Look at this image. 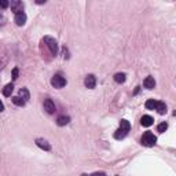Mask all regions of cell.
Segmentation results:
<instances>
[{
	"label": "cell",
	"instance_id": "19",
	"mask_svg": "<svg viewBox=\"0 0 176 176\" xmlns=\"http://www.w3.org/2000/svg\"><path fill=\"white\" fill-rule=\"evenodd\" d=\"M155 106H157V101H154V99H149V101L146 102V107H147L149 110H154Z\"/></svg>",
	"mask_w": 176,
	"mask_h": 176
},
{
	"label": "cell",
	"instance_id": "9",
	"mask_svg": "<svg viewBox=\"0 0 176 176\" xmlns=\"http://www.w3.org/2000/svg\"><path fill=\"white\" fill-rule=\"evenodd\" d=\"M36 145L39 146L40 149H43V150H51V146H50V143L47 142L46 139H36Z\"/></svg>",
	"mask_w": 176,
	"mask_h": 176
},
{
	"label": "cell",
	"instance_id": "5",
	"mask_svg": "<svg viewBox=\"0 0 176 176\" xmlns=\"http://www.w3.org/2000/svg\"><path fill=\"white\" fill-rule=\"evenodd\" d=\"M10 7H11V11L14 14H18V13H22L23 10V3L19 2V0H13L10 3Z\"/></svg>",
	"mask_w": 176,
	"mask_h": 176
},
{
	"label": "cell",
	"instance_id": "7",
	"mask_svg": "<svg viewBox=\"0 0 176 176\" xmlns=\"http://www.w3.org/2000/svg\"><path fill=\"white\" fill-rule=\"evenodd\" d=\"M14 21H15V23L18 26H23L25 25V22H26V14L23 13H18V14H15V18H14Z\"/></svg>",
	"mask_w": 176,
	"mask_h": 176
},
{
	"label": "cell",
	"instance_id": "1",
	"mask_svg": "<svg viewBox=\"0 0 176 176\" xmlns=\"http://www.w3.org/2000/svg\"><path fill=\"white\" fill-rule=\"evenodd\" d=\"M155 142H157V138H155V135L153 134V132L147 131L143 134L142 136V145L146 146V147H151V146L155 145Z\"/></svg>",
	"mask_w": 176,
	"mask_h": 176
},
{
	"label": "cell",
	"instance_id": "15",
	"mask_svg": "<svg viewBox=\"0 0 176 176\" xmlns=\"http://www.w3.org/2000/svg\"><path fill=\"white\" fill-rule=\"evenodd\" d=\"M127 134L128 132L127 131H124V130H121V128H118V130L116 131V134H114V138H116V139H124L125 136H127Z\"/></svg>",
	"mask_w": 176,
	"mask_h": 176
},
{
	"label": "cell",
	"instance_id": "10",
	"mask_svg": "<svg viewBox=\"0 0 176 176\" xmlns=\"http://www.w3.org/2000/svg\"><path fill=\"white\" fill-rule=\"evenodd\" d=\"M153 117H150V116H143L142 118H140V124L143 125V127H150L151 124H153Z\"/></svg>",
	"mask_w": 176,
	"mask_h": 176
},
{
	"label": "cell",
	"instance_id": "20",
	"mask_svg": "<svg viewBox=\"0 0 176 176\" xmlns=\"http://www.w3.org/2000/svg\"><path fill=\"white\" fill-rule=\"evenodd\" d=\"M166 130H168V124H166V122H161V124H158L157 131L160 132V134H164Z\"/></svg>",
	"mask_w": 176,
	"mask_h": 176
},
{
	"label": "cell",
	"instance_id": "13",
	"mask_svg": "<svg viewBox=\"0 0 176 176\" xmlns=\"http://www.w3.org/2000/svg\"><path fill=\"white\" fill-rule=\"evenodd\" d=\"M13 91H14V86H13V84H7V86L3 88V95H4V96H11Z\"/></svg>",
	"mask_w": 176,
	"mask_h": 176
},
{
	"label": "cell",
	"instance_id": "26",
	"mask_svg": "<svg viewBox=\"0 0 176 176\" xmlns=\"http://www.w3.org/2000/svg\"><path fill=\"white\" fill-rule=\"evenodd\" d=\"M81 176H87V175H81Z\"/></svg>",
	"mask_w": 176,
	"mask_h": 176
},
{
	"label": "cell",
	"instance_id": "12",
	"mask_svg": "<svg viewBox=\"0 0 176 176\" xmlns=\"http://www.w3.org/2000/svg\"><path fill=\"white\" fill-rule=\"evenodd\" d=\"M19 98L23 99L25 102H28V101H29L30 95H29V91L26 90V88H21V90H19Z\"/></svg>",
	"mask_w": 176,
	"mask_h": 176
},
{
	"label": "cell",
	"instance_id": "21",
	"mask_svg": "<svg viewBox=\"0 0 176 176\" xmlns=\"http://www.w3.org/2000/svg\"><path fill=\"white\" fill-rule=\"evenodd\" d=\"M10 6V3L7 2V0H0V7L2 8H6V7H8Z\"/></svg>",
	"mask_w": 176,
	"mask_h": 176
},
{
	"label": "cell",
	"instance_id": "25",
	"mask_svg": "<svg viewBox=\"0 0 176 176\" xmlns=\"http://www.w3.org/2000/svg\"><path fill=\"white\" fill-rule=\"evenodd\" d=\"M36 3H37V4H43V3H46V2H43V0H37Z\"/></svg>",
	"mask_w": 176,
	"mask_h": 176
},
{
	"label": "cell",
	"instance_id": "3",
	"mask_svg": "<svg viewBox=\"0 0 176 176\" xmlns=\"http://www.w3.org/2000/svg\"><path fill=\"white\" fill-rule=\"evenodd\" d=\"M51 84H52V87H55V88H63L66 86V78L62 77L61 74H55L54 77L51 78Z\"/></svg>",
	"mask_w": 176,
	"mask_h": 176
},
{
	"label": "cell",
	"instance_id": "22",
	"mask_svg": "<svg viewBox=\"0 0 176 176\" xmlns=\"http://www.w3.org/2000/svg\"><path fill=\"white\" fill-rule=\"evenodd\" d=\"M18 73H19L18 67H15V69L13 70V78H14V80H17V78H18Z\"/></svg>",
	"mask_w": 176,
	"mask_h": 176
},
{
	"label": "cell",
	"instance_id": "11",
	"mask_svg": "<svg viewBox=\"0 0 176 176\" xmlns=\"http://www.w3.org/2000/svg\"><path fill=\"white\" fill-rule=\"evenodd\" d=\"M70 122V117L69 116H59L57 120V124L59 127H63V125H67Z\"/></svg>",
	"mask_w": 176,
	"mask_h": 176
},
{
	"label": "cell",
	"instance_id": "6",
	"mask_svg": "<svg viewBox=\"0 0 176 176\" xmlns=\"http://www.w3.org/2000/svg\"><path fill=\"white\" fill-rule=\"evenodd\" d=\"M84 84H86L87 88H90V90H92V88H95L96 86V78L94 74H88L86 77V80H84Z\"/></svg>",
	"mask_w": 176,
	"mask_h": 176
},
{
	"label": "cell",
	"instance_id": "23",
	"mask_svg": "<svg viewBox=\"0 0 176 176\" xmlns=\"http://www.w3.org/2000/svg\"><path fill=\"white\" fill-rule=\"evenodd\" d=\"M91 176H106V174L105 172H94Z\"/></svg>",
	"mask_w": 176,
	"mask_h": 176
},
{
	"label": "cell",
	"instance_id": "17",
	"mask_svg": "<svg viewBox=\"0 0 176 176\" xmlns=\"http://www.w3.org/2000/svg\"><path fill=\"white\" fill-rule=\"evenodd\" d=\"M120 128L128 132V131L131 130V124H130V121H127V120H121V122H120Z\"/></svg>",
	"mask_w": 176,
	"mask_h": 176
},
{
	"label": "cell",
	"instance_id": "16",
	"mask_svg": "<svg viewBox=\"0 0 176 176\" xmlns=\"http://www.w3.org/2000/svg\"><path fill=\"white\" fill-rule=\"evenodd\" d=\"M125 77H127V76H125V73H117V74L114 76V81H116V83H118V84H122L125 81Z\"/></svg>",
	"mask_w": 176,
	"mask_h": 176
},
{
	"label": "cell",
	"instance_id": "18",
	"mask_svg": "<svg viewBox=\"0 0 176 176\" xmlns=\"http://www.w3.org/2000/svg\"><path fill=\"white\" fill-rule=\"evenodd\" d=\"M11 101H13V103L17 105V106H25V101L21 99L19 96H14V98H11Z\"/></svg>",
	"mask_w": 176,
	"mask_h": 176
},
{
	"label": "cell",
	"instance_id": "14",
	"mask_svg": "<svg viewBox=\"0 0 176 176\" xmlns=\"http://www.w3.org/2000/svg\"><path fill=\"white\" fill-rule=\"evenodd\" d=\"M155 110L160 114H165L166 113V106L164 102H157V106H155Z\"/></svg>",
	"mask_w": 176,
	"mask_h": 176
},
{
	"label": "cell",
	"instance_id": "24",
	"mask_svg": "<svg viewBox=\"0 0 176 176\" xmlns=\"http://www.w3.org/2000/svg\"><path fill=\"white\" fill-rule=\"evenodd\" d=\"M4 110V106H3V103H2V101H0V111H3Z\"/></svg>",
	"mask_w": 176,
	"mask_h": 176
},
{
	"label": "cell",
	"instance_id": "2",
	"mask_svg": "<svg viewBox=\"0 0 176 176\" xmlns=\"http://www.w3.org/2000/svg\"><path fill=\"white\" fill-rule=\"evenodd\" d=\"M43 42H44V44H46L47 47H48V50L51 51L52 55H57L58 54V43H57V40H55L54 37L46 36L43 39Z\"/></svg>",
	"mask_w": 176,
	"mask_h": 176
},
{
	"label": "cell",
	"instance_id": "4",
	"mask_svg": "<svg viewBox=\"0 0 176 176\" xmlns=\"http://www.w3.org/2000/svg\"><path fill=\"white\" fill-rule=\"evenodd\" d=\"M43 106H44V110H46L48 114H54L55 111H57V109H55V103L52 102V99H50V98H47L46 101H44Z\"/></svg>",
	"mask_w": 176,
	"mask_h": 176
},
{
	"label": "cell",
	"instance_id": "8",
	"mask_svg": "<svg viewBox=\"0 0 176 176\" xmlns=\"http://www.w3.org/2000/svg\"><path fill=\"white\" fill-rule=\"evenodd\" d=\"M143 86H145V88H147V90H153V88L155 87V80H154V77H151V76L146 77L145 81H143Z\"/></svg>",
	"mask_w": 176,
	"mask_h": 176
}]
</instances>
